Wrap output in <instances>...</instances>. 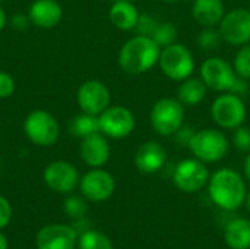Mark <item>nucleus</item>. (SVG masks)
Instances as JSON below:
<instances>
[{"label": "nucleus", "instance_id": "2eb2a0df", "mask_svg": "<svg viewBox=\"0 0 250 249\" xmlns=\"http://www.w3.org/2000/svg\"><path fill=\"white\" fill-rule=\"evenodd\" d=\"M37 249H75L76 232L66 225H50L37 233Z\"/></svg>", "mask_w": 250, "mask_h": 249}, {"label": "nucleus", "instance_id": "0eeeda50", "mask_svg": "<svg viewBox=\"0 0 250 249\" xmlns=\"http://www.w3.org/2000/svg\"><path fill=\"white\" fill-rule=\"evenodd\" d=\"M246 104L239 94L224 92L218 95L211 106V117L221 129H236L246 120Z\"/></svg>", "mask_w": 250, "mask_h": 249}, {"label": "nucleus", "instance_id": "f257e3e1", "mask_svg": "<svg viewBox=\"0 0 250 249\" xmlns=\"http://www.w3.org/2000/svg\"><path fill=\"white\" fill-rule=\"evenodd\" d=\"M161 47L145 35L127 40L119 53V65L129 75H142L152 69L160 59Z\"/></svg>", "mask_w": 250, "mask_h": 249}, {"label": "nucleus", "instance_id": "c756f323", "mask_svg": "<svg viewBox=\"0 0 250 249\" xmlns=\"http://www.w3.org/2000/svg\"><path fill=\"white\" fill-rule=\"evenodd\" d=\"M233 144L237 150L243 153H250V129L243 125L234 129L233 134Z\"/></svg>", "mask_w": 250, "mask_h": 249}, {"label": "nucleus", "instance_id": "6ab92c4d", "mask_svg": "<svg viewBox=\"0 0 250 249\" xmlns=\"http://www.w3.org/2000/svg\"><path fill=\"white\" fill-rule=\"evenodd\" d=\"M226 15L223 0H193L192 16L204 28H215Z\"/></svg>", "mask_w": 250, "mask_h": 249}, {"label": "nucleus", "instance_id": "1a4fd4ad", "mask_svg": "<svg viewBox=\"0 0 250 249\" xmlns=\"http://www.w3.org/2000/svg\"><path fill=\"white\" fill-rule=\"evenodd\" d=\"M100 131L108 138L122 139L129 136L135 126V114L125 106H110L100 116Z\"/></svg>", "mask_w": 250, "mask_h": 249}, {"label": "nucleus", "instance_id": "f8f14e48", "mask_svg": "<svg viewBox=\"0 0 250 249\" xmlns=\"http://www.w3.org/2000/svg\"><path fill=\"white\" fill-rule=\"evenodd\" d=\"M220 34L231 45H245L250 43V10L239 7L224 15L220 22Z\"/></svg>", "mask_w": 250, "mask_h": 249}, {"label": "nucleus", "instance_id": "423d86ee", "mask_svg": "<svg viewBox=\"0 0 250 249\" xmlns=\"http://www.w3.org/2000/svg\"><path fill=\"white\" fill-rule=\"evenodd\" d=\"M149 120L158 135L171 136L183 126L185 107L177 98H161L152 106Z\"/></svg>", "mask_w": 250, "mask_h": 249}, {"label": "nucleus", "instance_id": "6e6552de", "mask_svg": "<svg viewBox=\"0 0 250 249\" xmlns=\"http://www.w3.org/2000/svg\"><path fill=\"white\" fill-rule=\"evenodd\" d=\"M23 131L26 138L40 147L54 145L60 136V125L57 119L45 110L31 112L23 122Z\"/></svg>", "mask_w": 250, "mask_h": 249}, {"label": "nucleus", "instance_id": "72a5a7b5", "mask_svg": "<svg viewBox=\"0 0 250 249\" xmlns=\"http://www.w3.org/2000/svg\"><path fill=\"white\" fill-rule=\"evenodd\" d=\"M12 23H13V26H15L16 29H25V28L28 26V23H31V21H29V16H28V15H26V16L15 15V16L12 18Z\"/></svg>", "mask_w": 250, "mask_h": 249}, {"label": "nucleus", "instance_id": "ddd939ff", "mask_svg": "<svg viewBox=\"0 0 250 249\" xmlns=\"http://www.w3.org/2000/svg\"><path fill=\"white\" fill-rule=\"evenodd\" d=\"M116 189V181L107 170L95 167L85 173L81 179L82 195L94 203H103L108 200Z\"/></svg>", "mask_w": 250, "mask_h": 249}, {"label": "nucleus", "instance_id": "c85d7f7f", "mask_svg": "<svg viewBox=\"0 0 250 249\" xmlns=\"http://www.w3.org/2000/svg\"><path fill=\"white\" fill-rule=\"evenodd\" d=\"M160 19H155L154 16H151L149 13H144L139 15L138 23H136V32L138 35H145V37H152L155 28L158 26Z\"/></svg>", "mask_w": 250, "mask_h": 249}, {"label": "nucleus", "instance_id": "9d476101", "mask_svg": "<svg viewBox=\"0 0 250 249\" xmlns=\"http://www.w3.org/2000/svg\"><path fill=\"white\" fill-rule=\"evenodd\" d=\"M174 185L183 192H198L209 182V173L204 161L188 158L177 164L173 175Z\"/></svg>", "mask_w": 250, "mask_h": 249}, {"label": "nucleus", "instance_id": "bb28decb", "mask_svg": "<svg viewBox=\"0 0 250 249\" xmlns=\"http://www.w3.org/2000/svg\"><path fill=\"white\" fill-rule=\"evenodd\" d=\"M233 68L240 78L250 79V44L242 45V48L236 53Z\"/></svg>", "mask_w": 250, "mask_h": 249}, {"label": "nucleus", "instance_id": "5701e85b", "mask_svg": "<svg viewBox=\"0 0 250 249\" xmlns=\"http://www.w3.org/2000/svg\"><path fill=\"white\" fill-rule=\"evenodd\" d=\"M69 128H70V132L75 136H79V138H85V136H89L92 134L101 132L100 131L98 116L89 114V113H83V112L81 114H76L72 119Z\"/></svg>", "mask_w": 250, "mask_h": 249}, {"label": "nucleus", "instance_id": "cd10ccee", "mask_svg": "<svg viewBox=\"0 0 250 249\" xmlns=\"http://www.w3.org/2000/svg\"><path fill=\"white\" fill-rule=\"evenodd\" d=\"M86 210L88 207L85 201L79 197H69L64 200V213L75 220H82L86 214Z\"/></svg>", "mask_w": 250, "mask_h": 249}, {"label": "nucleus", "instance_id": "4468645a", "mask_svg": "<svg viewBox=\"0 0 250 249\" xmlns=\"http://www.w3.org/2000/svg\"><path fill=\"white\" fill-rule=\"evenodd\" d=\"M44 182L45 185L60 194L72 192L79 183V173L78 169L64 160H57L50 163L44 170Z\"/></svg>", "mask_w": 250, "mask_h": 249}, {"label": "nucleus", "instance_id": "9b49d317", "mask_svg": "<svg viewBox=\"0 0 250 249\" xmlns=\"http://www.w3.org/2000/svg\"><path fill=\"white\" fill-rule=\"evenodd\" d=\"M78 106L83 113L100 116L111 103V94L105 84L97 79L85 81L76 92Z\"/></svg>", "mask_w": 250, "mask_h": 249}, {"label": "nucleus", "instance_id": "f03ea898", "mask_svg": "<svg viewBox=\"0 0 250 249\" xmlns=\"http://www.w3.org/2000/svg\"><path fill=\"white\" fill-rule=\"evenodd\" d=\"M211 200L224 210H237L246 201V185L231 169H220L209 178Z\"/></svg>", "mask_w": 250, "mask_h": 249}, {"label": "nucleus", "instance_id": "dca6fc26", "mask_svg": "<svg viewBox=\"0 0 250 249\" xmlns=\"http://www.w3.org/2000/svg\"><path fill=\"white\" fill-rule=\"evenodd\" d=\"M166 161H167V151L157 141H148L142 144L135 154V164L138 170L145 175H151L161 170Z\"/></svg>", "mask_w": 250, "mask_h": 249}, {"label": "nucleus", "instance_id": "aec40b11", "mask_svg": "<svg viewBox=\"0 0 250 249\" xmlns=\"http://www.w3.org/2000/svg\"><path fill=\"white\" fill-rule=\"evenodd\" d=\"M139 15L141 13L138 12V7L133 3H130V0L113 1V4L108 10V18H110L111 23L120 31L135 29Z\"/></svg>", "mask_w": 250, "mask_h": 249}, {"label": "nucleus", "instance_id": "7c9ffc66", "mask_svg": "<svg viewBox=\"0 0 250 249\" xmlns=\"http://www.w3.org/2000/svg\"><path fill=\"white\" fill-rule=\"evenodd\" d=\"M16 88L15 79L7 73L0 70V98H9L10 95H13Z\"/></svg>", "mask_w": 250, "mask_h": 249}, {"label": "nucleus", "instance_id": "7ed1b4c3", "mask_svg": "<svg viewBox=\"0 0 250 249\" xmlns=\"http://www.w3.org/2000/svg\"><path fill=\"white\" fill-rule=\"evenodd\" d=\"M201 78L205 85L218 92H234L243 95L249 87L246 79L240 78L234 68L223 57H209L201 66Z\"/></svg>", "mask_w": 250, "mask_h": 249}, {"label": "nucleus", "instance_id": "e433bc0d", "mask_svg": "<svg viewBox=\"0 0 250 249\" xmlns=\"http://www.w3.org/2000/svg\"><path fill=\"white\" fill-rule=\"evenodd\" d=\"M245 172H246V176L250 179V154L248 156L246 161H245Z\"/></svg>", "mask_w": 250, "mask_h": 249}, {"label": "nucleus", "instance_id": "58836bf2", "mask_svg": "<svg viewBox=\"0 0 250 249\" xmlns=\"http://www.w3.org/2000/svg\"><path fill=\"white\" fill-rule=\"evenodd\" d=\"M164 1H167V3H176L177 0H164Z\"/></svg>", "mask_w": 250, "mask_h": 249}, {"label": "nucleus", "instance_id": "412c9836", "mask_svg": "<svg viewBox=\"0 0 250 249\" xmlns=\"http://www.w3.org/2000/svg\"><path fill=\"white\" fill-rule=\"evenodd\" d=\"M224 239L231 249H250V220H231L226 227Z\"/></svg>", "mask_w": 250, "mask_h": 249}, {"label": "nucleus", "instance_id": "4c0bfd02", "mask_svg": "<svg viewBox=\"0 0 250 249\" xmlns=\"http://www.w3.org/2000/svg\"><path fill=\"white\" fill-rule=\"evenodd\" d=\"M246 204H248V210L250 211V192L246 195Z\"/></svg>", "mask_w": 250, "mask_h": 249}, {"label": "nucleus", "instance_id": "a211bd4d", "mask_svg": "<svg viewBox=\"0 0 250 249\" xmlns=\"http://www.w3.org/2000/svg\"><path fill=\"white\" fill-rule=\"evenodd\" d=\"M81 157L92 169L104 166L110 158V145L107 136L101 132L82 138Z\"/></svg>", "mask_w": 250, "mask_h": 249}, {"label": "nucleus", "instance_id": "4be33fe9", "mask_svg": "<svg viewBox=\"0 0 250 249\" xmlns=\"http://www.w3.org/2000/svg\"><path fill=\"white\" fill-rule=\"evenodd\" d=\"M208 87L202 81V78H188L182 81L177 88V100L183 106H198L207 95Z\"/></svg>", "mask_w": 250, "mask_h": 249}, {"label": "nucleus", "instance_id": "a878e982", "mask_svg": "<svg viewBox=\"0 0 250 249\" xmlns=\"http://www.w3.org/2000/svg\"><path fill=\"white\" fill-rule=\"evenodd\" d=\"M223 37L220 34V29H215V28H204L199 34H198V45L199 48L205 50V51H212L215 50L220 43H221Z\"/></svg>", "mask_w": 250, "mask_h": 249}, {"label": "nucleus", "instance_id": "39448f33", "mask_svg": "<svg viewBox=\"0 0 250 249\" xmlns=\"http://www.w3.org/2000/svg\"><path fill=\"white\" fill-rule=\"evenodd\" d=\"M158 65L161 72L173 81H185L192 76L195 59L192 51L185 44H170L160 53Z\"/></svg>", "mask_w": 250, "mask_h": 249}, {"label": "nucleus", "instance_id": "393cba45", "mask_svg": "<svg viewBox=\"0 0 250 249\" xmlns=\"http://www.w3.org/2000/svg\"><path fill=\"white\" fill-rule=\"evenodd\" d=\"M160 47H167L170 44L176 43L177 38V28L174 26V23L171 22H163L160 21L158 26L155 28L152 37H151Z\"/></svg>", "mask_w": 250, "mask_h": 249}, {"label": "nucleus", "instance_id": "f3484780", "mask_svg": "<svg viewBox=\"0 0 250 249\" xmlns=\"http://www.w3.org/2000/svg\"><path fill=\"white\" fill-rule=\"evenodd\" d=\"M28 16L32 25L50 29L62 21L63 9L57 0H35L28 9Z\"/></svg>", "mask_w": 250, "mask_h": 249}, {"label": "nucleus", "instance_id": "c9c22d12", "mask_svg": "<svg viewBox=\"0 0 250 249\" xmlns=\"http://www.w3.org/2000/svg\"><path fill=\"white\" fill-rule=\"evenodd\" d=\"M0 249H7V239L3 233H0Z\"/></svg>", "mask_w": 250, "mask_h": 249}, {"label": "nucleus", "instance_id": "20e7f679", "mask_svg": "<svg viewBox=\"0 0 250 249\" xmlns=\"http://www.w3.org/2000/svg\"><path fill=\"white\" fill-rule=\"evenodd\" d=\"M189 148L198 160L204 163H217L226 157L230 142L223 131L208 128L195 132Z\"/></svg>", "mask_w": 250, "mask_h": 249}, {"label": "nucleus", "instance_id": "a19ab883", "mask_svg": "<svg viewBox=\"0 0 250 249\" xmlns=\"http://www.w3.org/2000/svg\"><path fill=\"white\" fill-rule=\"evenodd\" d=\"M0 1H1V0H0Z\"/></svg>", "mask_w": 250, "mask_h": 249}, {"label": "nucleus", "instance_id": "f704fd0d", "mask_svg": "<svg viewBox=\"0 0 250 249\" xmlns=\"http://www.w3.org/2000/svg\"><path fill=\"white\" fill-rule=\"evenodd\" d=\"M6 23H7V16H6L4 9L0 4V31H3V28L6 26Z\"/></svg>", "mask_w": 250, "mask_h": 249}, {"label": "nucleus", "instance_id": "ea45409f", "mask_svg": "<svg viewBox=\"0 0 250 249\" xmlns=\"http://www.w3.org/2000/svg\"><path fill=\"white\" fill-rule=\"evenodd\" d=\"M113 1H126V0H113Z\"/></svg>", "mask_w": 250, "mask_h": 249}, {"label": "nucleus", "instance_id": "2f4dec72", "mask_svg": "<svg viewBox=\"0 0 250 249\" xmlns=\"http://www.w3.org/2000/svg\"><path fill=\"white\" fill-rule=\"evenodd\" d=\"M195 135V129L190 128V126H182L176 134H174V138H176V142L180 145V147H188L190 145V141Z\"/></svg>", "mask_w": 250, "mask_h": 249}, {"label": "nucleus", "instance_id": "473e14b6", "mask_svg": "<svg viewBox=\"0 0 250 249\" xmlns=\"http://www.w3.org/2000/svg\"><path fill=\"white\" fill-rule=\"evenodd\" d=\"M12 219V207L9 201L0 195V229L6 227Z\"/></svg>", "mask_w": 250, "mask_h": 249}, {"label": "nucleus", "instance_id": "b1692460", "mask_svg": "<svg viewBox=\"0 0 250 249\" xmlns=\"http://www.w3.org/2000/svg\"><path fill=\"white\" fill-rule=\"evenodd\" d=\"M78 247L79 249H113V244L105 235L95 230H86L81 235Z\"/></svg>", "mask_w": 250, "mask_h": 249}]
</instances>
